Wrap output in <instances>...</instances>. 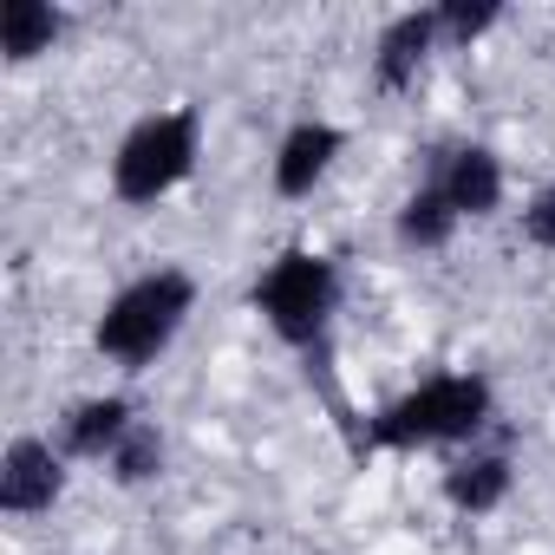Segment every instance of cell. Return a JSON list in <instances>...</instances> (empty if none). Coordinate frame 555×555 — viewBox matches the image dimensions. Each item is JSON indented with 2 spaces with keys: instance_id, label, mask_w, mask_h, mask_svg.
Segmentation results:
<instances>
[{
  "instance_id": "obj_1",
  "label": "cell",
  "mask_w": 555,
  "mask_h": 555,
  "mask_svg": "<svg viewBox=\"0 0 555 555\" xmlns=\"http://www.w3.org/2000/svg\"><path fill=\"white\" fill-rule=\"evenodd\" d=\"M496 418V386L483 373H431L373 412V451H464Z\"/></svg>"
},
{
  "instance_id": "obj_2",
  "label": "cell",
  "mask_w": 555,
  "mask_h": 555,
  "mask_svg": "<svg viewBox=\"0 0 555 555\" xmlns=\"http://www.w3.org/2000/svg\"><path fill=\"white\" fill-rule=\"evenodd\" d=\"M190 314H196V274L164 261V268H144L138 282H125V288L105 301V314H99V327H92V347H99L112 366L144 373V366H157V360L170 353V340L183 334Z\"/></svg>"
},
{
  "instance_id": "obj_3",
  "label": "cell",
  "mask_w": 555,
  "mask_h": 555,
  "mask_svg": "<svg viewBox=\"0 0 555 555\" xmlns=\"http://www.w3.org/2000/svg\"><path fill=\"white\" fill-rule=\"evenodd\" d=\"M248 301H255V314L274 340L314 360L334 334V314H340V268L321 248H282L261 268Z\"/></svg>"
},
{
  "instance_id": "obj_4",
  "label": "cell",
  "mask_w": 555,
  "mask_h": 555,
  "mask_svg": "<svg viewBox=\"0 0 555 555\" xmlns=\"http://www.w3.org/2000/svg\"><path fill=\"white\" fill-rule=\"evenodd\" d=\"M196 157H203V118L190 105L151 112L112 151V196L125 209H151V203H164L170 190H183L196 177Z\"/></svg>"
},
{
  "instance_id": "obj_5",
  "label": "cell",
  "mask_w": 555,
  "mask_h": 555,
  "mask_svg": "<svg viewBox=\"0 0 555 555\" xmlns=\"http://www.w3.org/2000/svg\"><path fill=\"white\" fill-rule=\"evenodd\" d=\"M66 464L73 457L53 438L21 431L8 451H0V509H8V516H47L66 496V477H73Z\"/></svg>"
},
{
  "instance_id": "obj_6",
  "label": "cell",
  "mask_w": 555,
  "mask_h": 555,
  "mask_svg": "<svg viewBox=\"0 0 555 555\" xmlns=\"http://www.w3.org/2000/svg\"><path fill=\"white\" fill-rule=\"evenodd\" d=\"M340 151H347V131H340V125H327V118H301V125H288L282 144H274V157H268V183H274V196H288V203L314 196V190L327 183V170L340 164Z\"/></svg>"
},
{
  "instance_id": "obj_7",
  "label": "cell",
  "mask_w": 555,
  "mask_h": 555,
  "mask_svg": "<svg viewBox=\"0 0 555 555\" xmlns=\"http://www.w3.org/2000/svg\"><path fill=\"white\" fill-rule=\"evenodd\" d=\"M438 47H444L438 8H405V14H392V21L379 27V40H373V86H379V92H412Z\"/></svg>"
},
{
  "instance_id": "obj_8",
  "label": "cell",
  "mask_w": 555,
  "mask_h": 555,
  "mask_svg": "<svg viewBox=\"0 0 555 555\" xmlns=\"http://www.w3.org/2000/svg\"><path fill=\"white\" fill-rule=\"evenodd\" d=\"M431 183L444 190V203L457 209V222H483V216H496L503 196H509L503 157H496L490 144H457V151H444L438 170H431Z\"/></svg>"
},
{
  "instance_id": "obj_9",
  "label": "cell",
  "mask_w": 555,
  "mask_h": 555,
  "mask_svg": "<svg viewBox=\"0 0 555 555\" xmlns=\"http://www.w3.org/2000/svg\"><path fill=\"white\" fill-rule=\"evenodd\" d=\"M131 425H138V405H131L125 392H92V399H79V405L60 418V451H66L73 464H105V457L125 444Z\"/></svg>"
},
{
  "instance_id": "obj_10",
  "label": "cell",
  "mask_w": 555,
  "mask_h": 555,
  "mask_svg": "<svg viewBox=\"0 0 555 555\" xmlns=\"http://www.w3.org/2000/svg\"><path fill=\"white\" fill-rule=\"evenodd\" d=\"M509 490H516V464H509V451L464 444V451L444 464V503H451L457 516H490V509H503Z\"/></svg>"
},
{
  "instance_id": "obj_11",
  "label": "cell",
  "mask_w": 555,
  "mask_h": 555,
  "mask_svg": "<svg viewBox=\"0 0 555 555\" xmlns=\"http://www.w3.org/2000/svg\"><path fill=\"white\" fill-rule=\"evenodd\" d=\"M60 34H66V14L53 8V0H8V8H0V53H8L14 66L53 53Z\"/></svg>"
},
{
  "instance_id": "obj_12",
  "label": "cell",
  "mask_w": 555,
  "mask_h": 555,
  "mask_svg": "<svg viewBox=\"0 0 555 555\" xmlns=\"http://www.w3.org/2000/svg\"><path fill=\"white\" fill-rule=\"evenodd\" d=\"M464 222H457V209L444 203V190L425 177L405 203H399V216H392V235L405 242V248H444L451 235H457Z\"/></svg>"
},
{
  "instance_id": "obj_13",
  "label": "cell",
  "mask_w": 555,
  "mask_h": 555,
  "mask_svg": "<svg viewBox=\"0 0 555 555\" xmlns=\"http://www.w3.org/2000/svg\"><path fill=\"white\" fill-rule=\"evenodd\" d=\"M105 470H112L118 490H144V483H157V477H164V431H157L151 418H138V425L125 431V444L105 457Z\"/></svg>"
},
{
  "instance_id": "obj_14",
  "label": "cell",
  "mask_w": 555,
  "mask_h": 555,
  "mask_svg": "<svg viewBox=\"0 0 555 555\" xmlns=\"http://www.w3.org/2000/svg\"><path fill=\"white\" fill-rule=\"evenodd\" d=\"M496 21H503V0H438L444 47H470V40H483Z\"/></svg>"
},
{
  "instance_id": "obj_15",
  "label": "cell",
  "mask_w": 555,
  "mask_h": 555,
  "mask_svg": "<svg viewBox=\"0 0 555 555\" xmlns=\"http://www.w3.org/2000/svg\"><path fill=\"white\" fill-rule=\"evenodd\" d=\"M522 242L542 248V255H555V183H542V190L522 203Z\"/></svg>"
}]
</instances>
